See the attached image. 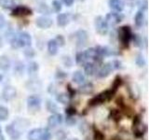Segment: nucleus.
I'll list each match as a JSON object with an SVG mask.
<instances>
[{
	"mask_svg": "<svg viewBox=\"0 0 149 140\" xmlns=\"http://www.w3.org/2000/svg\"><path fill=\"white\" fill-rule=\"evenodd\" d=\"M23 53H24L25 57H27V58H33L36 54L34 49L31 48V47H27V48H25V50H23Z\"/></svg>",
	"mask_w": 149,
	"mask_h": 140,
	"instance_id": "obj_39",
	"label": "nucleus"
},
{
	"mask_svg": "<svg viewBox=\"0 0 149 140\" xmlns=\"http://www.w3.org/2000/svg\"><path fill=\"white\" fill-rule=\"evenodd\" d=\"M76 63L77 64H85L87 63V59L84 54V51H80L78 52L76 56Z\"/></svg>",
	"mask_w": 149,
	"mask_h": 140,
	"instance_id": "obj_33",
	"label": "nucleus"
},
{
	"mask_svg": "<svg viewBox=\"0 0 149 140\" xmlns=\"http://www.w3.org/2000/svg\"><path fill=\"white\" fill-rule=\"evenodd\" d=\"M40 87H41V83L40 82L37 83V81H35V80H31L27 83V88L31 91H36V90H38V89H40Z\"/></svg>",
	"mask_w": 149,
	"mask_h": 140,
	"instance_id": "obj_36",
	"label": "nucleus"
},
{
	"mask_svg": "<svg viewBox=\"0 0 149 140\" xmlns=\"http://www.w3.org/2000/svg\"><path fill=\"white\" fill-rule=\"evenodd\" d=\"M122 16L120 15L118 13H116V12H110V13H107L106 16H105V22H107L108 25H116L122 21Z\"/></svg>",
	"mask_w": 149,
	"mask_h": 140,
	"instance_id": "obj_12",
	"label": "nucleus"
},
{
	"mask_svg": "<svg viewBox=\"0 0 149 140\" xmlns=\"http://www.w3.org/2000/svg\"><path fill=\"white\" fill-rule=\"evenodd\" d=\"M138 5H139V8H140L139 10L144 11L147 9V0H140Z\"/></svg>",
	"mask_w": 149,
	"mask_h": 140,
	"instance_id": "obj_44",
	"label": "nucleus"
},
{
	"mask_svg": "<svg viewBox=\"0 0 149 140\" xmlns=\"http://www.w3.org/2000/svg\"><path fill=\"white\" fill-rule=\"evenodd\" d=\"M5 24H6V19H5L4 15L0 14V30L5 26Z\"/></svg>",
	"mask_w": 149,
	"mask_h": 140,
	"instance_id": "obj_50",
	"label": "nucleus"
},
{
	"mask_svg": "<svg viewBox=\"0 0 149 140\" xmlns=\"http://www.w3.org/2000/svg\"><path fill=\"white\" fill-rule=\"evenodd\" d=\"M65 77H66V74L63 71H58V73L56 74V78H63Z\"/></svg>",
	"mask_w": 149,
	"mask_h": 140,
	"instance_id": "obj_53",
	"label": "nucleus"
},
{
	"mask_svg": "<svg viewBox=\"0 0 149 140\" xmlns=\"http://www.w3.org/2000/svg\"><path fill=\"white\" fill-rule=\"evenodd\" d=\"M16 94H17L16 89L12 86H6L3 89L2 97L5 101H11L16 97Z\"/></svg>",
	"mask_w": 149,
	"mask_h": 140,
	"instance_id": "obj_13",
	"label": "nucleus"
},
{
	"mask_svg": "<svg viewBox=\"0 0 149 140\" xmlns=\"http://www.w3.org/2000/svg\"><path fill=\"white\" fill-rule=\"evenodd\" d=\"M111 116H112V119L116 120H120V114L118 111H116V109L111 110Z\"/></svg>",
	"mask_w": 149,
	"mask_h": 140,
	"instance_id": "obj_47",
	"label": "nucleus"
},
{
	"mask_svg": "<svg viewBox=\"0 0 149 140\" xmlns=\"http://www.w3.org/2000/svg\"><path fill=\"white\" fill-rule=\"evenodd\" d=\"M55 41H56V43H57V45L60 47H63L65 45V39L62 35H58L56 36Z\"/></svg>",
	"mask_w": 149,
	"mask_h": 140,
	"instance_id": "obj_41",
	"label": "nucleus"
},
{
	"mask_svg": "<svg viewBox=\"0 0 149 140\" xmlns=\"http://www.w3.org/2000/svg\"><path fill=\"white\" fill-rule=\"evenodd\" d=\"M133 43L136 47H139V48H143V37L140 35H133L132 36V39Z\"/></svg>",
	"mask_w": 149,
	"mask_h": 140,
	"instance_id": "obj_34",
	"label": "nucleus"
},
{
	"mask_svg": "<svg viewBox=\"0 0 149 140\" xmlns=\"http://www.w3.org/2000/svg\"><path fill=\"white\" fill-rule=\"evenodd\" d=\"M121 83H122V79H121V78L119 76H116V78L114 79V82H113V85L111 87V90L116 93L118 88H119V86L121 85Z\"/></svg>",
	"mask_w": 149,
	"mask_h": 140,
	"instance_id": "obj_35",
	"label": "nucleus"
},
{
	"mask_svg": "<svg viewBox=\"0 0 149 140\" xmlns=\"http://www.w3.org/2000/svg\"><path fill=\"white\" fill-rule=\"evenodd\" d=\"M41 140H51V134L48 129H44V133L41 137Z\"/></svg>",
	"mask_w": 149,
	"mask_h": 140,
	"instance_id": "obj_46",
	"label": "nucleus"
},
{
	"mask_svg": "<svg viewBox=\"0 0 149 140\" xmlns=\"http://www.w3.org/2000/svg\"><path fill=\"white\" fill-rule=\"evenodd\" d=\"M122 68L121 66V62H119L118 60H113L112 62L104 64L100 68V70L98 71V77L99 78H106L112 73V71L116 69Z\"/></svg>",
	"mask_w": 149,
	"mask_h": 140,
	"instance_id": "obj_2",
	"label": "nucleus"
},
{
	"mask_svg": "<svg viewBox=\"0 0 149 140\" xmlns=\"http://www.w3.org/2000/svg\"><path fill=\"white\" fill-rule=\"evenodd\" d=\"M36 24L40 29H48V28H49L53 24V21L52 19H50L48 16H40L36 18Z\"/></svg>",
	"mask_w": 149,
	"mask_h": 140,
	"instance_id": "obj_10",
	"label": "nucleus"
},
{
	"mask_svg": "<svg viewBox=\"0 0 149 140\" xmlns=\"http://www.w3.org/2000/svg\"><path fill=\"white\" fill-rule=\"evenodd\" d=\"M6 132L8 136L12 140H18L21 136L20 131H19L17 129V127H15L13 124H9V125L6 126Z\"/></svg>",
	"mask_w": 149,
	"mask_h": 140,
	"instance_id": "obj_14",
	"label": "nucleus"
},
{
	"mask_svg": "<svg viewBox=\"0 0 149 140\" xmlns=\"http://www.w3.org/2000/svg\"><path fill=\"white\" fill-rule=\"evenodd\" d=\"M135 64H136L139 67H143L146 65V59L142 54H138L135 58Z\"/></svg>",
	"mask_w": 149,
	"mask_h": 140,
	"instance_id": "obj_37",
	"label": "nucleus"
},
{
	"mask_svg": "<svg viewBox=\"0 0 149 140\" xmlns=\"http://www.w3.org/2000/svg\"><path fill=\"white\" fill-rule=\"evenodd\" d=\"M36 10L41 14H44V15H49L50 12H51L49 7L44 2H41L38 5V7L36 8Z\"/></svg>",
	"mask_w": 149,
	"mask_h": 140,
	"instance_id": "obj_28",
	"label": "nucleus"
},
{
	"mask_svg": "<svg viewBox=\"0 0 149 140\" xmlns=\"http://www.w3.org/2000/svg\"><path fill=\"white\" fill-rule=\"evenodd\" d=\"M80 1H84V0H80Z\"/></svg>",
	"mask_w": 149,
	"mask_h": 140,
	"instance_id": "obj_58",
	"label": "nucleus"
},
{
	"mask_svg": "<svg viewBox=\"0 0 149 140\" xmlns=\"http://www.w3.org/2000/svg\"><path fill=\"white\" fill-rule=\"evenodd\" d=\"M56 99H57L58 102L62 103L63 105H67L69 103V95L67 93H64V92H62V93H59L56 96Z\"/></svg>",
	"mask_w": 149,
	"mask_h": 140,
	"instance_id": "obj_30",
	"label": "nucleus"
},
{
	"mask_svg": "<svg viewBox=\"0 0 149 140\" xmlns=\"http://www.w3.org/2000/svg\"><path fill=\"white\" fill-rule=\"evenodd\" d=\"M67 91H68V92H67V94L69 95V97H72V96H74V91L72 89V87H71V85H67Z\"/></svg>",
	"mask_w": 149,
	"mask_h": 140,
	"instance_id": "obj_52",
	"label": "nucleus"
},
{
	"mask_svg": "<svg viewBox=\"0 0 149 140\" xmlns=\"http://www.w3.org/2000/svg\"><path fill=\"white\" fill-rule=\"evenodd\" d=\"M94 90V87H93L92 83L88 82V83H83L81 86H79L78 91L80 93H83V94H90Z\"/></svg>",
	"mask_w": 149,
	"mask_h": 140,
	"instance_id": "obj_21",
	"label": "nucleus"
},
{
	"mask_svg": "<svg viewBox=\"0 0 149 140\" xmlns=\"http://www.w3.org/2000/svg\"><path fill=\"white\" fill-rule=\"evenodd\" d=\"M58 45L55 39H50L48 42V51L50 55H56L58 52Z\"/></svg>",
	"mask_w": 149,
	"mask_h": 140,
	"instance_id": "obj_23",
	"label": "nucleus"
},
{
	"mask_svg": "<svg viewBox=\"0 0 149 140\" xmlns=\"http://www.w3.org/2000/svg\"><path fill=\"white\" fill-rule=\"evenodd\" d=\"M33 14V10L26 6H18L13 8L11 12V16L13 17H26L31 16Z\"/></svg>",
	"mask_w": 149,
	"mask_h": 140,
	"instance_id": "obj_6",
	"label": "nucleus"
},
{
	"mask_svg": "<svg viewBox=\"0 0 149 140\" xmlns=\"http://www.w3.org/2000/svg\"><path fill=\"white\" fill-rule=\"evenodd\" d=\"M108 5L110 8L118 12H121L124 9V2L122 0H109Z\"/></svg>",
	"mask_w": 149,
	"mask_h": 140,
	"instance_id": "obj_18",
	"label": "nucleus"
},
{
	"mask_svg": "<svg viewBox=\"0 0 149 140\" xmlns=\"http://www.w3.org/2000/svg\"><path fill=\"white\" fill-rule=\"evenodd\" d=\"M74 38H76V42H77V46L78 48L80 47H83L87 44V41L88 38V33L85 30H77L76 33H74Z\"/></svg>",
	"mask_w": 149,
	"mask_h": 140,
	"instance_id": "obj_7",
	"label": "nucleus"
},
{
	"mask_svg": "<svg viewBox=\"0 0 149 140\" xmlns=\"http://www.w3.org/2000/svg\"><path fill=\"white\" fill-rule=\"evenodd\" d=\"M56 138H57V140H64L66 138V134L63 130H59L56 133Z\"/></svg>",
	"mask_w": 149,
	"mask_h": 140,
	"instance_id": "obj_43",
	"label": "nucleus"
},
{
	"mask_svg": "<svg viewBox=\"0 0 149 140\" xmlns=\"http://www.w3.org/2000/svg\"><path fill=\"white\" fill-rule=\"evenodd\" d=\"M2 79H3V76H2V75H1V74H0V81H1V80H2Z\"/></svg>",
	"mask_w": 149,
	"mask_h": 140,
	"instance_id": "obj_57",
	"label": "nucleus"
},
{
	"mask_svg": "<svg viewBox=\"0 0 149 140\" xmlns=\"http://www.w3.org/2000/svg\"><path fill=\"white\" fill-rule=\"evenodd\" d=\"M27 106L29 110L38 111L41 106V99L37 95H30L27 98Z\"/></svg>",
	"mask_w": 149,
	"mask_h": 140,
	"instance_id": "obj_8",
	"label": "nucleus"
},
{
	"mask_svg": "<svg viewBox=\"0 0 149 140\" xmlns=\"http://www.w3.org/2000/svg\"><path fill=\"white\" fill-rule=\"evenodd\" d=\"M74 0H63V2L64 3V5H66L67 7H71L74 4Z\"/></svg>",
	"mask_w": 149,
	"mask_h": 140,
	"instance_id": "obj_54",
	"label": "nucleus"
},
{
	"mask_svg": "<svg viewBox=\"0 0 149 140\" xmlns=\"http://www.w3.org/2000/svg\"><path fill=\"white\" fill-rule=\"evenodd\" d=\"M84 71L88 76H91L95 72V64L91 62L86 63L85 65H84Z\"/></svg>",
	"mask_w": 149,
	"mask_h": 140,
	"instance_id": "obj_29",
	"label": "nucleus"
},
{
	"mask_svg": "<svg viewBox=\"0 0 149 140\" xmlns=\"http://www.w3.org/2000/svg\"><path fill=\"white\" fill-rule=\"evenodd\" d=\"M48 92L50 93V94H55V93H56V88H55L54 84H50V85L49 86Z\"/></svg>",
	"mask_w": 149,
	"mask_h": 140,
	"instance_id": "obj_49",
	"label": "nucleus"
},
{
	"mask_svg": "<svg viewBox=\"0 0 149 140\" xmlns=\"http://www.w3.org/2000/svg\"><path fill=\"white\" fill-rule=\"evenodd\" d=\"M96 50H97V53L98 55L100 56V57H110V56H116L118 55V51H116L115 50L109 48V47H102V46H98L97 48H95Z\"/></svg>",
	"mask_w": 149,
	"mask_h": 140,
	"instance_id": "obj_11",
	"label": "nucleus"
},
{
	"mask_svg": "<svg viewBox=\"0 0 149 140\" xmlns=\"http://www.w3.org/2000/svg\"><path fill=\"white\" fill-rule=\"evenodd\" d=\"M70 22L69 15L66 13H60L57 16V24L60 27L66 26Z\"/></svg>",
	"mask_w": 149,
	"mask_h": 140,
	"instance_id": "obj_19",
	"label": "nucleus"
},
{
	"mask_svg": "<svg viewBox=\"0 0 149 140\" xmlns=\"http://www.w3.org/2000/svg\"><path fill=\"white\" fill-rule=\"evenodd\" d=\"M63 63L66 67H71L73 64V61L72 59L69 57V56H63Z\"/></svg>",
	"mask_w": 149,
	"mask_h": 140,
	"instance_id": "obj_42",
	"label": "nucleus"
},
{
	"mask_svg": "<svg viewBox=\"0 0 149 140\" xmlns=\"http://www.w3.org/2000/svg\"><path fill=\"white\" fill-rule=\"evenodd\" d=\"M115 94V92L110 89V90H106L104 92H102L99 94H97L96 96L92 97L91 99L88 101V106H96L104 104V103L109 101L113 95Z\"/></svg>",
	"mask_w": 149,
	"mask_h": 140,
	"instance_id": "obj_4",
	"label": "nucleus"
},
{
	"mask_svg": "<svg viewBox=\"0 0 149 140\" xmlns=\"http://www.w3.org/2000/svg\"><path fill=\"white\" fill-rule=\"evenodd\" d=\"M84 54H85V57L87 61H97L98 59H102L97 53V50L95 48H90L87 50L84 51Z\"/></svg>",
	"mask_w": 149,
	"mask_h": 140,
	"instance_id": "obj_17",
	"label": "nucleus"
},
{
	"mask_svg": "<svg viewBox=\"0 0 149 140\" xmlns=\"http://www.w3.org/2000/svg\"><path fill=\"white\" fill-rule=\"evenodd\" d=\"M2 46H3V41H2L1 36H0V47H2Z\"/></svg>",
	"mask_w": 149,
	"mask_h": 140,
	"instance_id": "obj_56",
	"label": "nucleus"
},
{
	"mask_svg": "<svg viewBox=\"0 0 149 140\" xmlns=\"http://www.w3.org/2000/svg\"><path fill=\"white\" fill-rule=\"evenodd\" d=\"M66 123L68 125L72 126L74 124V123H76V120H74V118H73V117H67L66 118Z\"/></svg>",
	"mask_w": 149,
	"mask_h": 140,
	"instance_id": "obj_51",
	"label": "nucleus"
},
{
	"mask_svg": "<svg viewBox=\"0 0 149 140\" xmlns=\"http://www.w3.org/2000/svg\"><path fill=\"white\" fill-rule=\"evenodd\" d=\"M52 8L55 12H60L62 10V4L58 0H53L52 1Z\"/></svg>",
	"mask_w": 149,
	"mask_h": 140,
	"instance_id": "obj_40",
	"label": "nucleus"
},
{
	"mask_svg": "<svg viewBox=\"0 0 149 140\" xmlns=\"http://www.w3.org/2000/svg\"><path fill=\"white\" fill-rule=\"evenodd\" d=\"M63 123V116L57 113V114H52L49 118L48 119V125L50 128H54L57 125L61 124Z\"/></svg>",
	"mask_w": 149,
	"mask_h": 140,
	"instance_id": "obj_15",
	"label": "nucleus"
},
{
	"mask_svg": "<svg viewBox=\"0 0 149 140\" xmlns=\"http://www.w3.org/2000/svg\"><path fill=\"white\" fill-rule=\"evenodd\" d=\"M0 140H5V139H4V136H3V134H1V126H0Z\"/></svg>",
	"mask_w": 149,
	"mask_h": 140,
	"instance_id": "obj_55",
	"label": "nucleus"
},
{
	"mask_svg": "<svg viewBox=\"0 0 149 140\" xmlns=\"http://www.w3.org/2000/svg\"><path fill=\"white\" fill-rule=\"evenodd\" d=\"M65 113H66V116L67 117H73L74 114L77 113V110H76V108H74V107L69 106V107H67L66 109H65Z\"/></svg>",
	"mask_w": 149,
	"mask_h": 140,
	"instance_id": "obj_45",
	"label": "nucleus"
},
{
	"mask_svg": "<svg viewBox=\"0 0 149 140\" xmlns=\"http://www.w3.org/2000/svg\"><path fill=\"white\" fill-rule=\"evenodd\" d=\"M146 126H144L142 123V120L139 117H135L134 121H133V131H134V134L136 135L137 137H142L143 134L146 132Z\"/></svg>",
	"mask_w": 149,
	"mask_h": 140,
	"instance_id": "obj_9",
	"label": "nucleus"
},
{
	"mask_svg": "<svg viewBox=\"0 0 149 140\" xmlns=\"http://www.w3.org/2000/svg\"><path fill=\"white\" fill-rule=\"evenodd\" d=\"M10 60L6 55H2L0 56V69L2 71H8V70L10 68Z\"/></svg>",
	"mask_w": 149,
	"mask_h": 140,
	"instance_id": "obj_20",
	"label": "nucleus"
},
{
	"mask_svg": "<svg viewBox=\"0 0 149 140\" xmlns=\"http://www.w3.org/2000/svg\"><path fill=\"white\" fill-rule=\"evenodd\" d=\"M9 112L6 106H0V121H5L8 118Z\"/></svg>",
	"mask_w": 149,
	"mask_h": 140,
	"instance_id": "obj_31",
	"label": "nucleus"
},
{
	"mask_svg": "<svg viewBox=\"0 0 149 140\" xmlns=\"http://www.w3.org/2000/svg\"><path fill=\"white\" fill-rule=\"evenodd\" d=\"M128 91H129L130 97L133 98V99H137V98H139L140 90H139V88H137L136 86L134 85V84H129Z\"/></svg>",
	"mask_w": 149,
	"mask_h": 140,
	"instance_id": "obj_24",
	"label": "nucleus"
},
{
	"mask_svg": "<svg viewBox=\"0 0 149 140\" xmlns=\"http://www.w3.org/2000/svg\"><path fill=\"white\" fill-rule=\"evenodd\" d=\"M73 81L77 84L85 83V76L81 71H76L73 74Z\"/></svg>",
	"mask_w": 149,
	"mask_h": 140,
	"instance_id": "obj_25",
	"label": "nucleus"
},
{
	"mask_svg": "<svg viewBox=\"0 0 149 140\" xmlns=\"http://www.w3.org/2000/svg\"><path fill=\"white\" fill-rule=\"evenodd\" d=\"M15 6V0H0V7L4 9H12Z\"/></svg>",
	"mask_w": 149,
	"mask_h": 140,
	"instance_id": "obj_26",
	"label": "nucleus"
},
{
	"mask_svg": "<svg viewBox=\"0 0 149 140\" xmlns=\"http://www.w3.org/2000/svg\"><path fill=\"white\" fill-rule=\"evenodd\" d=\"M23 70H24V66H23V64L21 62H17L15 66H14V74L16 75H22L23 73Z\"/></svg>",
	"mask_w": 149,
	"mask_h": 140,
	"instance_id": "obj_38",
	"label": "nucleus"
},
{
	"mask_svg": "<svg viewBox=\"0 0 149 140\" xmlns=\"http://www.w3.org/2000/svg\"><path fill=\"white\" fill-rule=\"evenodd\" d=\"M134 22H135V25H136L138 28L142 27L143 25L144 22V13L142 10H138L135 14L134 17Z\"/></svg>",
	"mask_w": 149,
	"mask_h": 140,
	"instance_id": "obj_22",
	"label": "nucleus"
},
{
	"mask_svg": "<svg viewBox=\"0 0 149 140\" xmlns=\"http://www.w3.org/2000/svg\"><path fill=\"white\" fill-rule=\"evenodd\" d=\"M43 133H44V129L42 128L33 129L28 134V140H41Z\"/></svg>",
	"mask_w": 149,
	"mask_h": 140,
	"instance_id": "obj_16",
	"label": "nucleus"
},
{
	"mask_svg": "<svg viewBox=\"0 0 149 140\" xmlns=\"http://www.w3.org/2000/svg\"><path fill=\"white\" fill-rule=\"evenodd\" d=\"M94 25H95V29L97 31L98 34H100L102 36H104L108 33V24L105 22L104 18L102 16H97L94 19Z\"/></svg>",
	"mask_w": 149,
	"mask_h": 140,
	"instance_id": "obj_5",
	"label": "nucleus"
},
{
	"mask_svg": "<svg viewBox=\"0 0 149 140\" xmlns=\"http://www.w3.org/2000/svg\"><path fill=\"white\" fill-rule=\"evenodd\" d=\"M46 108L49 112H50V113H52V114H57L58 111H59L58 106L56 105L55 103H53L52 101H50V100H47Z\"/></svg>",
	"mask_w": 149,
	"mask_h": 140,
	"instance_id": "obj_27",
	"label": "nucleus"
},
{
	"mask_svg": "<svg viewBox=\"0 0 149 140\" xmlns=\"http://www.w3.org/2000/svg\"><path fill=\"white\" fill-rule=\"evenodd\" d=\"M13 49H20L22 47H30L32 43V37L26 32L14 33L13 36L8 39Z\"/></svg>",
	"mask_w": 149,
	"mask_h": 140,
	"instance_id": "obj_1",
	"label": "nucleus"
},
{
	"mask_svg": "<svg viewBox=\"0 0 149 140\" xmlns=\"http://www.w3.org/2000/svg\"><path fill=\"white\" fill-rule=\"evenodd\" d=\"M132 31L129 25H123L118 29V39L123 48H128L130 42L132 39Z\"/></svg>",
	"mask_w": 149,
	"mask_h": 140,
	"instance_id": "obj_3",
	"label": "nucleus"
},
{
	"mask_svg": "<svg viewBox=\"0 0 149 140\" xmlns=\"http://www.w3.org/2000/svg\"><path fill=\"white\" fill-rule=\"evenodd\" d=\"M94 139L95 140H102L104 139V135H102V133L99 132V131H95L94 132Z\"/></svg>",
	"mask_w": 149,
	"mask_h": 140,
	"instance_id": "obj_48",
	"label": "nucleus"
},
{
	"mask_svg": "<svg viewBox=\"0 0 149 140\" xmlns=\"http://www.w3.org/2000/svg\"><path fill=\"white\" fill-rule=\"evenodd\" d=\"M38 69H39L38 64L36 63V62L29 63V64H28V66H27V71L29 74H34V73L38 71Z\"/></svg>",
	"mask_w": 149,
	"mask_h": 140,
	"instance_id": "obj_32",
	"label": "nucleus"
}]
</instances>
